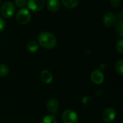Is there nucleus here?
Returning a JSON list of instances; mask_svg holds the SVG:
<instances>
[{"mask_svg": "<svg viewBox=\"0 0 123 123\" xmlns=\"http://www.w3.org/2000/svg\"><path fill=\"white\" fill-rule=\"evenodd\" d=\"M62 120L64 123H77L79 120L78 115L71 110H67L62 115Z\"/></svg>", "mask_w": 123, "mask_h": 123, "instance_id": "nucleus-4", "label": "nucleus"}, {"mask_svg": "<svg viewBox=\"0 0 123 123\" xmlns=\"http://www.w3.org/2000/svg\"><path fill=\"white\" fill-rule=\"evenodd\" d=\"M57 43L55 36L49 32H43L38 36V44L44 48H53Z\"/></svg>", "mask_w": 123, "mask_h": 123, "instance_id": "nucleus-1", "label": "nucleus"}, {"mask_svg": "<svg viewBox=\"0 0 123 123\" xmlns=\"http://www.w3.org/2000/svg\"><path fill=\"white\" fill-rule=\"evenodd\" d=\"M39 48V44L38 43H37L36 41H30L28 43L27 45V50L30 53H35Z\"/></svg>", "mask_w": 123, "mask_h": 123, "instance_id": "nucleus-13", "label": "nucleus"}, {"mask_svg": "<svg viewBox=\"0 0 123 123\" xmlns=\"http://www.w3.org/2000/svg\"><path fill=\"white\" fill-rule=\"evenodd\" d=\"M58 102L56 99L55 98H51L48 100L46 103V108L48 110L49 112L50 113H54L57 111L58 108Z\"/></svg>", "mask_w": 123, "mask_h": 123, "instance_id": "nucleus-9", "label": "nucleus"}, {"mask_svg": "<svg viewBox=\"0 0 123 123\" xmlns=\"http://www.w3.org/2000/svg\"><path fill=\"white\" fill-rule=\"evenodd\" d=\"M115 31L118 36L120 37H123V21L118 22L115 25Z\"/></svg>", "mask_w": 123, "mask_h": 123, "instance_id": "nucleus-14", "label": "nucleus"}, {"mask_svg": "<svg viewBox=\"0 0 123 123\" xmlns=\"http://www.w3.org/2000/svg\"><path fill=\"white\" fill-rule=\"evenodd\" d=\"M110 4L114 8H117L121 4V0H110Z\"/></svg>", "mask_w": 123, "mask_h": 123, "instance_id": "nucleus-20", "label": "nucleus"}, {"mask_svg": "<svg viewBox=\"0 0 123 123\" xmlns=\"http://www.w3.org/2000/svg\"><path fill=\"white\" fill-rule=\"evenodd\" d=\"M115 70L121 76L123 75V61L120 60L115 64Z\"/></svg>", "mask_w": 123, "mask_h": 123, "instance_id": "nucleus-16", "label": "nucleus"}, {"mask_svg": "<svg viewBox=\"0 0 123 123\" xmlns=\"http://www.w3.org/2000/svg\"><path fill=\"white\" fill-rule=\"evenodd\" d=\"M116 49L120 53H123V40L122 39L117 42Z\"/></svg>", "mask_w": 123, "mask_h": 123, "instance_id": "nucleus-18", "label": "nucleus"}, {"mask_svg": "<svg viewBox=\"0 0 123 123\" xmlns=\"http://www.w3.org/2000/svg\"><path fill=\"white\" fill-rule=\"evenodd\" d=\"M40 78L43 83L45 84H50L53 81V75L51 73L47 70L43 71L40 74Z\"/></svg>", "mask_w": 123, "mask_h": 123, "instance_id": "nucleus-11", "label": "nucleus"}, {"mask_svg": "<svg viewBox=\"0 0 123 123\" xmlns=\"http://www.w3.org/2000/svg\"><path fill=\"white\" fill-rule=\"evenodd\" d=\"M9 73V68L5 64H0V77L6 76Z\"/></svg>", "mask_w": 123, "mask_h": 123, "instance_id": "nucleus-17", "label": "nucleus"}, {"mask_svg": "<svg viewBox=\"0 0 123 123\" xmlns=\"http://www.w3.org/2000/svg\"><path fill=\"white\" fill-rule=\"evenodd\" d=\"M27 4L30 10L33 12H38L43 8L45 5V0H28Z\"/></svg>", "mask_w": 123, "mask_h": 123, "instance_id": "nucleus-5", "label": "nucleus"}, {"mask_svg": "<svg viewBox=\"0 0 123 123\" xmlns=\"http://www.w3.org/2000/svg\"><path fill=\"white\" fill-rule=\"evenodd\" d=\"M14 4L17 7L22 8L26 5L27 2H26V0H15Z\"/></svg>", "mask_w": 123, "mask_h": 123, "instance_id": "nucleus-19", "label": "nucleus"}, {"mask_svg": "<svg viewBox=\"0 0 123 123\" xmlns=\"http://www.w3.org/2000/svg\"><path fill=\"white\" fill-rule=\"evenodd\" d=\"M117 116V112L113 108H107L104 110L102 112V120L105 123H111L112 122Z\"/></svg>", "mask_w": 123, "mask_h": 123, "instance_id": "nucleus-6", "label": "nucleus"}, {"mask_svg": "<svg viewBox=\"0 0 123 123\" xmlns=\"http://www.w3.org/2000/svg\"><path fill=\"white\" fill-rule=\"evenodd\" d=\"M1 14L4 18H10L13 16L15 12V7L12 2L6 1L1 7Z\"/></svg>", "mask_w": 123, "mask_h": 123, "instance_id": "nucleus-2", "label": "nucleus"}, {"mask_svg": "<svg viewBox=\"0 0 123 123\" xmlns=\"http://www.w3.org/2000/svg\"><path fill=\"white\" fill-rule=\"evenodd\" d=\"M103 22H104V25L107 27H110L113 26L116 22L115 15L112 12L106 13L103 17Z\"/></svg>", "mask_w": 123, "mask_h": 123, "instance_id": "nucleus-8", "label": "nucleus"}, {"mask_svg": "<svg viewBox=\"0 0 123 123\" xmlns=\"http://www.w3.org/2000/svg\"><path fill=\"white\" fill-rule=\"evenodd\" d=\"M91 80L96 84H101L104 82L105 76L100 70L96 69L91 74Z\"/></svg>", "mask_w": 123, "mask_h": 123, "instance_id": "nucleus-7", "label": "nucleus"}, {"mask_svg": "<svg viewBox=\"0 0 123 123\" xmlns=\"http://www.w3.org/2000/svg\"><path fill=\"white\" fill-rule=\"evenodd\" d=\"M0 5H1V0H0Z\"/></svg>", "mask_w": 123, "mask_h": 123, "instance_id": "nucleus-22", "label": "nucleus"}, {"mask_svg": "<svg viewBox=\"0 0 123 123\" xmlns=\"http://www.w3.org/2000/svg\"><path fill=\"white\" fill-rule=\"evenodd\" d=\"M6 27V22L4 19L1 17H0V32H2Z\"/></svg>", "mask_w": 123, "mask_h": 123, "instance_id": "nucleus-21", "label": "nucleus"}, {"mask_svg": "<svg viewBox=\"0 0 123 123\" xmlns=\"http://www.w3.org/2000/svg\"><path fill=\"white\" fill-rule=\"evenodd\" d=\"M17 20L21 25L27 24L31 19V14L30 11L27 9H20L17 14Z\"/></svg>", "mask_w": 123, "mask_h": 123, "instance_id": "nucleus-3", "label": "nucleus"}, {"mask_svg": "<svg viewBox=\"0 0 123 123\" xmlns=\"http://www.w3.org/2000/svg\"><path fill=\"white\" fill-rule=\"evenodd\" d=\"M61 6L59 0H48L47 7L51 12H56L59 10Z\"/></svg>", "mask_w": 123, "mask_h": 123, "instance_id": "nucleus-10", "label": "nucleus"}, {"mask_svg": "<svg viewBox=\"0 0 123 123\" xmlns=\"http://www.w3.org/2000/svg\"><path fill=\"white\" fill-rule=\"evenodd\" d=\"M64 6L68 9H73L77 6L79 0H61Z\"/></svg>", "mask_w": 123, "mask_h": 123, "instance_id": "nucleus-12", "label": "nucleus"}, {"mask_svg": "<svg viewBox=\"0 0 123 123\" xmlns=\"http://www.w3.org/2000/svg\"><path fill=\"white\" fill-rule=\"evenodd\" d=\"M41 123H57V120L53 115H48L42 120Z\"/></svg>", "mask_w": 123, "mask_h": 123, "instance_id": "nucleus-15", "label": "nucleus"}]
</instances>
